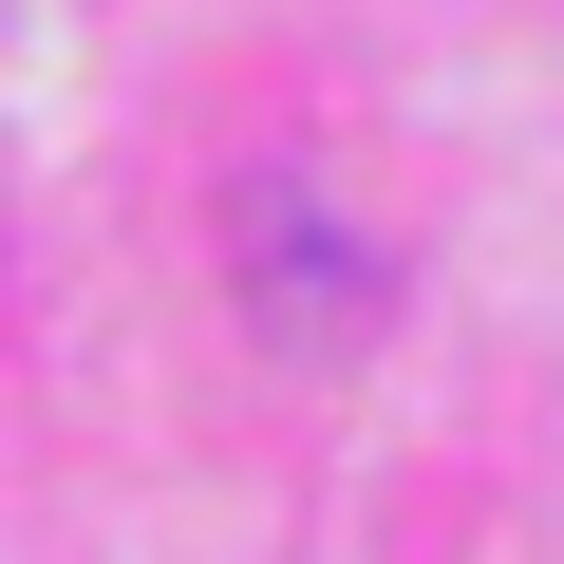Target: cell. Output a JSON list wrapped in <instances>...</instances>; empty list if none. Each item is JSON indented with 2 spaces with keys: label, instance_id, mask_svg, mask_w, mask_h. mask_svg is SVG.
<instances>
[{
  "label": "cell",
  "instance_id": "6da1fadb",
  "mask_svg": "<svg viewBox=\"0 0 564 564\" xmlns=\"http://www.w3.org/2000/svg\"><path fill=\"white\" fill-rule=\"evenodd\" d=\"M226 263H245V321H263V339H302V358H339V339L395 302V263H377V245H358V226H339L302 170H263V188H245Z\"/></svg>",
  "mask_w": 564,
  "mask_h": 564
}]
</instances>
